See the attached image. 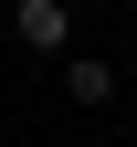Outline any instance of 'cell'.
<instances>
[{"label":"cell","instance_id":"cell-2","mask_svg":"<svg viewBox=\"0 0 137 147\" xmlns=\"http://www.w3.org/2000/svg\"><path fill=\"white\" fill-rule=\"evenodd\" d=\"M63 95L85 105V116H95V105H116V63H106V53H74V63H63Z\"/></svg>","mask_w":137,"mask_h":147},{"label":"cell","instance_id":"cell-1","mask_svg":"<svg viewBox=\"0 0 137 147\" xmlns=\"http://www.w3.org/2000/svg\"><path fill=\"white\" fill-rule=\"evenodd\" d=\"M11 32H21L32 53H63L74 42V0H11Z\"/></svg>","mask_w":137,"mask_h":147}]
</instances>
